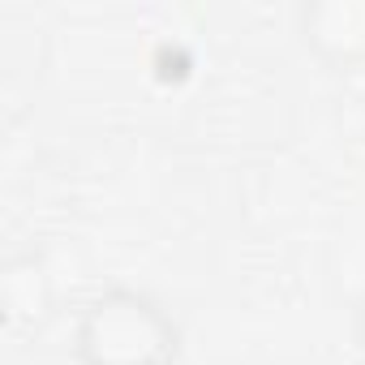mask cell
<instances>
[{
  "label": "cell",
  "instance_id": "obj_4",
  "mask_svg": "<svg viewBox=\"0 0 365 365\" xmlns=\"http://www.w3.org/2000/svg\"><path fill=\"white\" fill-rule=\"evenodd\" d=\"M352 339H356V348L365 352V292H361L356 305H352Z\"/></svg>",
  "mask_w": 365,
  "mask_h": 365
},
{
  "label": "cell",
  "instance_id": "obj_1",
  "mask_svg": "<svg viewBox=\"0 0 365 365\" xmlns=\"http://www.w3.org/2000/svg\"><path fill=\"white\" fill-rule=\"evenodd\" d=\"M180 352V327L142 288L112 284L95 292L73 322L78 365H172Z\"/></svg>",
  "mask_w": 365,
  "mask_h": 365
},
{
  "label": "cell",
  "instance_id": "obj_2",
  "mask_svg": "<svg viewBox=\"0 0 365 365\" xmlns=\"http://www.w3.org/2000/svg\"><path fill=\"white\" fill-rule=\"evenodd\" d=\"M0 314L9 331H39L56 314V275L39 250H18L0 262Z\"/></svg>",
  "mask_w": 365,
  "mask_h": 365
},
{
  "label": "cell",
  "instance_id": "obj_3",
  "mask_svg": "<svg viewBox=\"0 0 365 365\" xmlns=\"http://www.w3.org/2000/svg\"><path fill=\"white\" fill-rule=\"evenodd\" d=\"M297 31L309 52L331 65L365 61V0H309L297 9Z\"/></svg>",
  "mask_w": 365,
  "mask_h": 365
}]
</instances>
